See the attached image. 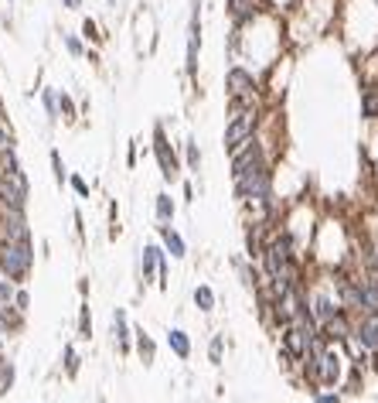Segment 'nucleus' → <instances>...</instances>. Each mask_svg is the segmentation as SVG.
<instances>
[{
    "instance_id": "1",
    "label": "nucleus",
    "mask_w": 378,
    "mask_h": 403,
    "mask_svg": "<svg viewBox=\"0 0 378 403\" xmlns=\"http://www.w3.org/2000/svg\"><path fill=\"white\" fill-rule=\"evenodd\" d=\"M232 109H235V113H232V120H228V127H225V137H222V144H225L228 154L239 151L246 140H252L256 123H259V113H256L252 102H249V106H232Z\"/></svg>"
},
{
    "instance_id": "2",
    "label": "nucleus",
    "mask_w": 378,
    "mask_h": 403,
    "mask_svg": "<svg viewBox=\"0 0 378 403\" xmlns=\"http://www.w3.org/2000/svg\"><path fill=\"white\" fill-rule=\"evenodd\" d=\"M34 263V250L31 243H17V239H3L0 243V267L10 281H24L27 270Z\"/></svg>"
},
{
    "instance_id": "3",
    "label": "nucleus",
    "mask_w": 378,
    "mask_h": 403,
    "mask_svg": "<svg viewBox=\"0 0 378 403\" xmlns=\"http://www.w3.org/2000/svg\"><path fill=\"white\" fill-rule=\"evenodd\" d=\"M256 171H266V154H263L259 140H246L239 151H232V182L256 175Z\"/></svg>"
},
{
    "instance_id": "4",
    "label": "nucleus",
    "mask_w": 378,
    "mask_h": 403,
    "mask_svg": "<svg viewBox=\"0 0 378 403\" xmlns=\"http://www.w3.org/2000/svg\"><path fill=\"white\" fill-rule=\"evenodd\" d=\"M225 89H228L232 106H249L256 100V76L246 65H232L228 76H225Z\"/></svg>"
},
{
    "instance_id": "5",
    "label": "nucleus",
    "mask_w": 378,
    "mask_h": 403,
    "mask_svg": "<svg viewBox=\"0 0 378 403\" xmlns=\"http://www.w3.org/2000/svg\"><path fill=\"white\" fill-rule=\"evenodd\" d=\"M24 202H27V175H24L21 168L3 171V175H0V205H7V208H24Z\"/></svg>"
},
{
    "instance_id": "6",
    "label": "nucleus",
    "mask_w": 378,
    "mask_h": 403,
    "mask_svg": "<svg viewBox=\"0 0 378 403\" xmlns=\"http://www.w3.org/2000/svg\"><path fill=\"white\" fill-rule=\"evenodd\" d=\"M235 199L239 202L270 199V168L266 171H256V175H246V178H235Z\"/></svg>"
},
{
    "instance_id": "7",
    "label": "nucleus",
    "mask_w": 378,
    "mask_h": 403,
    "mask_svg": "<svg viewBox=\"0 0 378 403\" xmlns=\"http://www.w3.org/2000/svg\"><path fill=\"white\" fill-rule=\"evenodd\" d=\"M198 52H201V0H191L188 21V55H185V72L191 79L198 76Z\"/></svg>"
},
{
    "instance_id": "8",
    "label": "nucleus",
    "mask_w": 378,
    "mask_h": 403,
    "mask_svg": "<svg viewBox=\"0 0 378 403\" xmlns=\"http://www.w3.org/2000/svg\"><path fill=\"white\" fill-rule=\"evenodd\" d=\"M154 154H157L161 175H164L167 182H174V178H178V157H174V151H171V144H167L164 127H154Z\"/></svg>"
},
{
    "instance_id": "9",
    "label": "nucleus",
    "mask_w": 378,
    "mask_h": 403,
    "mask_svg": "<svg viewBox=\"0 0 378 403\" xmlns=\"http://www.w3.org/2000/svg\"><path fill=\"white\" fill-rule=\"evenodd\" d=\"M225 7H228V17L235 21V28H242V24L256 21L263 0H225Z\"/></svg>"
},
{
    "instance_id": "10",
    "label": "nucleus",
    "mask_w": 378,
    "mask_h": 403,
    "mask_svg": "<svg viewBox=\"0 0 378 403\" xmlns=\"http://www.w3.org/2000/svg\"><path fill=\"white\" fill-rule=\"evenodd\" d=\"M154 270H157L161 277L167 274V253H164L161 246H154V243H150V246H143V281H147V277H154Z\"/></svg>"
},
{
    "instance_id": "11",
    "label": "nucleus",
    "mask_w": 378,
    "mask_h": 403,
    "mask_svg": "<svg viewBox=\"0 0 378 403\" xmlns=\"http://www.w3.org/2000/svg\"><path fill=\"white\" fill-rule=\"evenodd\" d=\"M355 338H358V342H362L365 349H378V311H372V314H365V321L358 325Z\"/></svg>"
},
{
    "instance_id": "12",
    "label": "nucleus",
    "mask_w": 378,
    "mask_h": 403,
    "mask_svg": "<svg viewBox=\"0 0 378 403\" xmlns=\"http://www.w3.org/2000/svg\"><path fill=\"white\" fill-rule=\"evenodd\" d=\"M324 335H327V338H351L355 331H351L348 318H344V314L338 311L334 318H327V321H324Z\"/></svg>"
},
{
    "instance_id": "13",
    "label": "nucleus",
    "mask_w": 378,
    "mask_h": 403,
    "mask_svg": "<svg viewBox=\"0 0 378 403\" xmlns=\"http://www.w3.org/2000/svg\"><path fill=\"white\" fill-rule=\"evenodd\" d=\"M161 236H164V250H167L174 260H181V257H185V239H181L171 226H161Z\"/></svg>"
},
{
    "instance_id": "14",
    "label": "nucleus",
    "mask_w": 378,
    "mask_h": 403,
    "mask_svg": "<svg viewBox=\"0 0 378 403\" xmlns=\"http://www.w3.org/2000/svg\"><path fill=\"white\" fill-rule=\"evenodd\" d=\"M154 212H157V219H161L164 226H171V222H174V199H171L167 192H161V195L154 199Z\"/></svg>"
},
{
    "instance_id": "15",
    "label": "nucleus",
    "mask_w": 378,
    "mask_h": 403,
    "mask_svg": "<svg viewBox=\"0 0 378 403\" xmlns=\"http://www.w3.org/2000/svg\"><path fill=\"white\" fill-rule=\"evenodd\" d=\"M167 345H171L181 359H188L191 356V342H188V335H185L181 328H171V331H167Z\"/></svg>"
},
{
    "instance_id": "16",
    "label": "nucleus",
    "mask_w": 378,
    "mask_h": 403,
    "mask_svg": "<svg viewBox=\"0 0 378 403\" xmlns=\"http://www.w3.org/2000/svg\"><path fill=\"white\" fill-rule=\"evenodd\" d=\"M362 116L365 120H378V86H368L362 93Z\"/></svg>"
},
{
    "instance_id": "17",
    "label": "nucleus",
    "mask_w": 378,
    "mask_h": 403,
    "mask_svg": "<svg viewBox=\"0 0 378 403\" xmlns=\"http://www.w3.org/2000/svg\"><path fill=\"white\" fill-rule=\"evenodd\" d=\"M41 102H45V109H48V120H58V116H62V93H58V89H45V93H41Z\"/></svg>"
},
{
    "instance_id": "18",
    "label": "nucleus",
    "mask_w": 378,
    "mask_h": 403,
    "mask_svg": "<svg viewBox=\"0 0 378 403\" xmlns=\"http://www.w3.org/2000/svg\"><path fill=\"white\" fill-rule=\"evenodd\" d=\"M314 314H317L320 321H327V318L338 314V307H334V301H331L327 294H317V298H314Z\"/></svg>"
},
{
    "instance_id": "19",
    "label": "nucleus",
    "mask_w": 378,
    "mask_h": 403,
    "mask_svg": "<svg viewBox=\"0 0 378 403\" xmlns=\"http://www.w3.org/2000/svg\"><path fill=\"white\" fill-rule=\"evenodd\" d=\"M113 331H116V342L126 349V345H130V331H126V314H123V311L113 314Z\"/></svg>"
},
{
    "instance_id": "20",
    "label": "nucleus",
    "mask_w": 378,
    "mask_h": 403,
    "mask_svg": "<svg viewBox=\"0 0 378 403\" xmlns=\"http://www.w3.org/2000/svg\"><path fill=\"white\" fill-rule=\"evenodd\" d=\"M194 304H198L201 311H211V307H215V291H211V287H204V284H201V287H194Z\"/></svg>"
},
{
    "instance_id": "21",
    "label": "nucleus",
    "mask_w": 378,
    "mask_h": 403,
    "mask_svg": "<svg viewBox=\"0 0 378 403\" xmlns=\"http://www.w3.org/2000/svg\"><path fill=\"white\" fill-rule=\"evenodd\" d=\"M62 41H65V48H69L72 58H82V55H86V41H82L79 34H62Z\"/></svg>"
},
{
    "instance_id": "22",
    "label": "nucleus",
    "mask_w": 378,
    "mask_h": 403,
    "mask_svg": "<svg viewBox=\"0 0 378 403\" xmlns=\"http://www.w3.org/2000/svg\"><path fill=\"white\" fill-rule=\"evenodd\" d=\"M51 168H55V182L65 185V182H69V171H65V161H62L58 151H51Z\"/></svg>"
},
{
    "instance_id": "23",
    "label": "nucleus",
    "mask_w": 378,
    "mask_h": 403,
    "mask_svg": "<svg viewBox=\"0 0 378 403\" xmlns=\"http://www.w3.org/2000/svg\"><path fill=\"white\" fill-rule=\"evenodd\" d=\"M82 38H86V41H102V34H99V24H95L93 17H86V21H82Z\"/></svg>"
},
{
    "instance_id": "24",
    "label": "nucleus",
    "mask_w": 378,
    "mask_h": 403,
    "mask_svg": "<svg viewBox=\"0 0 378 403\" xmlns=\"http://www.w3.org/2000/svg\"><path fill=\"white\" fill-rule=\"evenodd\" d=\"M185 154H188V168L191 171H198V164H201V151H198V144H194V140L185 144Z\"/></svg>"
},
{
    "instance_id": "25",
    "label": "nucleus",
    "mask_w": 378,
    "mask_h": 403,
    "mask_svg": "<svg viewBox=\"0 0 378 403\" xmlns=\"http://www.w3.org/2000/svg\"><path fill=\"white\" fill-rule=\"evenodd\" d=\"M69 185L75 188V195H82V199H89V185H86V178H82V175H72V178H69Z\"/></svg>"
},
{
    "instance_id": "26",
    "label": "nucleus",
    "mask_w": 378,
    "mask_h": 403,
    "mask_svg": "<svg viewBox=\"0 0 378 403\" xmlns=\"http://www.w3.org/2000/svg\"><path fill=\"white\" fill-rule=\"evenodd\" d=\"M208 356H211V362H215V366L222 362V335H215V338H211V349H208Z\"/></svg>"
},
{
    "instance_id": "27",
    "label": "nucleus",
    "mask_w": 378,
    "mask_h": 403,
    "mask_svg": "<svg viewBox=\"0 0 378 403\" xmlns=\"http://www.w3.org/2000/svg\"><path fill=\"white\" fill-rule=\"evenodd\" d=\"M62 113H65V116H72V113H75V102L69 100L65 93H62Z\"/></svg>"
},
{
    "instance_id": "28",
    "label": "nucleus",
    "mask_w": 378,
    "mask_h": 403,
    "mask_svg": "<svg viewBox=\"0 0 378 403\" xmlns=\"http://www.w3.org/2000/svg\"><path fill=\"white\" fill-rule=\"evenodd\" d=\"M314 403H341V400H338L334 393H317V397H314Z\"/></svg>"
},
{
    "instance_id": "29",
    "label": "nucleus",
    "mask_w": 378,
    "mask_h": 403,
    "mask_svg": "<svg viewBox=\"0 0 378 403\" xmlns=\"http://www.w3.org/2000/svg\"><path fill=\"white\" fill-rule=\"evenodd\" d=\"M82 3H86V0H62V7H65V10H79Z\"/></svg>"
},
{
    "instance_id": "30",
    "label": "nucleus",
    "mask_w": 378,
    "mask_h": 403,
    "mask_svg": "<svg viewBox=\"0 0 378 403\" xmlns=\"http://www.w3.org/2000/svg\"><path fill=\"white\" fill-rule=\"evenodd\" d=\"M82 331H86V335L93 331V321H89V311H82Z\"/></svg>"
},
{
    "instance_id": "31",
    "label": "nucleus",
    "mask_w": 378,
    "mask_h": 403,
    "mask_svg": "<svg viewBox=\"0 0 378 403\" xmlns=\"http://www.w3.org/2000/svg\"><path fill=\"white\" fill-rule=\"evenodd\" d=\"M10 294H14L10 284H0V301H10Z\"/></svg>"
},
{
    "instance_id": "32",
    "label": "nucleus",
    "mask_w": 378,
    "mask_h": 403,
    "mask_svg": "<svg viewBox=\"0 0 378 403\" xmlns=\"http://www.w3.org/2000/svg\"><path fill=\"white\" fill-rule=\"evenodd\" d=\"M14 301H17V307H21V311H24V307H27V294H24V291H21V294H17V298H14Z\"/></svg>"
},
{
    "instance_id": "33",
    "label": "nucleus",
    "mask_w": 378,
    "mask_h": 403,
    "mask_svg": "<svg viewBox=\"0 0 378 403\" xmlns=\"http://www.w3.org/2000/svg\"><path fill=\"white\" fill-rule=\"evenodd\" d=\"M106 3H109V7H116V0H106Z\"/></svg>"
}]
</instances>
